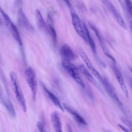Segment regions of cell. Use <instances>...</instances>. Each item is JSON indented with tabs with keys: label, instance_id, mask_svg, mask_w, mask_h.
<instances>
[{
	"label": "cell",
	"instance_id": "obj_1",
	"mask_svg": "<svg viewBox=\"0 0 132 132\" xmlns=\"http://www.w3.org/2000/svg\"><path fill=\"white\" fill-rule=\"evenodd\" d=\"M10 78L16 99L24 112L27 111V104L25 96L20 86L16 74L14 71L10 73Z\"/></svg>",
	"mask_w": 132,
	"mask_h": 132
},
{
	"label": "cell",
	"instance_id": "obj_2",
	"mask_svg": "<svg viewBox=\"0 0 132 132\" xmlns=\"http://www.w3.org/2000/svg\"><path fill=\"white\" fill-rule=\"evenodd\" d=\"M61 64L65 71L73 79V80L82 89L86 87L85 84L80 77L77 67L74 65L71 61L62 59Z\"/></svg>",
	"mask_w": 132,
	"mask_h": 132
},
{
	"label": "cell",
	"instance_id": "obj_3",
	"mask_svg": "<svg viewBox=\"0 0 132 132\" xmlns=\"http://www.w3.org/2000/svg\"><path fill=\"white\" fill-rule=\"evenodd\" d=\"M24 75L26 81L30 88L32 98L35 100L38 89L36 72L32 67H29L25 70Z\"/></svg>",
	"mask_w": 132,
	"mask_h": 132
},
{
	"label": "cell",
	"instance_id": "obj_4",
	"mask_svg": "<svg viewBox=\"0 0 132 132\" xmlns=\"http://www.w3.org/2000/svg\"><path fill=\"white\" fill-rule=\"evenodd\" d=\"M0 13L2 15V18L3 19V22L5 25V26L8 28L13 38L15 40L16 42H19L21 41V38L19 32L16 27V26L11 21L9 15L4 11V10L0 6Z\"/></svg>",
	"mask_w": 132,
	"mask_h": 132
},
{
	"label": "cell",
	"instance_id": "obj_5",
	"mask_svg": "<svg viewBox=\"0 0 132 132\" xmlns=\"http://www.w3.org/2000/svg\"><path fill=\"white\" fill-rule=\"evenodd\" d=\"M100 82L103 85L105 90L106 91V92L107 93L108 95L110 96V97L112 98V100L119 106L122 107L123 105L118 96L116 91L114 89L112 85L109 82V81L107 78L103 77L102 80Z\"/></svg>",
	"mask_w": 132,
	"mask_h": 132
},
{
	"label": "cell",
	"instance_id": "obj_6",
	"mask_svg": "<svg viewBox=\"0 0 132 132\" xmlns=\"http://www.w3.org/2000/svg\"><path fill=\"white\" fill-rule=\"evenodd\" d=\"M103 4L106 6V7L110 11V12L112 14L113 16L116 20L118 23L119 25L124 29L126 30L127 27L126 24L124 21L123 19L116 9L114 6L112 5V4L109 0H101Z\"/></svg>",
	"mask_w": 132,
	"mask_h": 132
},
{
	"label": "cell",
	"instance_id": "obj_7",
	"mask_svg": "<svg viewBox=\"0 0 132 132\" xmlns=\"http://www.w3.org/2000/svg\"><path fill=\"white\" fill-rule=\"evenodd\" d=\"M79 55L81 58L82 59L83 61L86 64V67L87 68V69L90 72V73L96 78H97L100 82L102 80L103 77L100 74V73L94 68L93 65H92L91 62L90 61L88 56L83 51H79Z\"/></svg>",
	"mask_w": 132,
	"mask_h": 132
},
{
	"label": "cell",
	"instance_id": "obj_8",
	"mask_svg": "<svg viewBox=\"0 0 132 132\" xmlns=\"http://www.w3.org/2000/svg\"><path fill=\"white\" fill-rule=\"evenodd\" d=\"M71 17L72 24L76 32L82 39L84 40V41L86 42H87L86 36L85 34L83 27H82L80 19L78 14L73 9L71 10Z\"/></svg>",
	"mask_w": 132,
	"mask_h": 132
},
{
	"label": "cell",
	"instance_id": "obj_9",
	"mask_svg": "<svg viewBox=\"0 0 132 132\" xmlns=\"http://www.w3.org/2000/svg\"><path fill=\"white\" fill-rule=\"evenodd\" d=\"M113 70L116 76V77L117 79V81L121 87V89L123 92V93L124 94L125 96L128 98L129 97V94L128 91L127 90L123 75L120 69L118 68V67L114 64L112 66Z\"/></svg>",
	"mask_w": 132,
	"mask_h": 132
},
{
	"label": "cell",
	"instance_id": "obj_10",
	"mask_svg": "<svg viewBox=\"0 0 132 132\" xmlns=\"http://www.w3.org/2000/svg\"><path fill=\"white\" fill-rule=\"evenodd\" d=\"M90 27H91V28L94 30L96 36H97V38L100 42V45H101V46L102 48V50L104 52V54L108 57L111 60H112L114 62H116V60L114 59V58L111 56V55L110 54L109 51L108 50V48H107V46L106 45V44H105V41L104 40V38L103 37H102V36L101 35V34H100V32H99L98 30L97 29V28L94 26L93 25V24H90Z\"/></svg>",
	"mask_w": 132,
	"mask_h": 132
},
{
	"label": "cell",
	"instance_id": "obj_11",
	"mask_svg": "<svg viewBox=\"0 0 132 132\" xmlns=\"http://www.w3.org/2000/svg\"><path fill=\"white\" fill-rule=\"evenodd\" d=\"M18 22L20 25H21L28 31L32 33L35 32L34 27L30 23L26 15L21 9H20L18 11Z\"/></svg>",
	"mask_w": 132,
	"mask_h": 132
},
{
	"label": "cell",
	"instance_id": "obj_12",
	"mask_svg": "<svg viewBox=\"0 0 132 132\" xmlns=\"http://www.w3.org/2000/svg\"><path fill=\"white\" fill-rule=\"evenodd\" d=\"M78 70L85 77V78L91 83H92L94 86L98 88L100 91H102V88L99 85L98 82L96 81L92 75L90 73L87 68L83 64H80L78 67Z\"/></svg>",
	"mask_w": 132,
	"mask_h": 132
},
{
	"label": "cell",
	"instance_id": "obj_13",
	"mask_svg": "<svg viewBox=\"0 0 132 132\" xmlns=\"http://www.w3.org/2000/svg\"><path fill=\"white\" fill-rule=\"evenodd\" d=\"M42 88L46 96L53 103V104H54L55 106L58 107L61 111H62V112H64V109L63 107L62 104L61 103L58 98L54 93H53L50 90H49L46 88V87L43 84L42 85Z\"/></svg>",
	"mask_w": 132,
	"mask_h": 132
},
{
	"label": "cell",
	"instance_id": "obj_14",
	"mask_svg": "<svg viewBox=\"0 0 132 132\" xmlns=\"http://www.w3.org/2000/svg\"><path fill=\"white\" fill-rule=\"evenodd\" d=\"M62 106L64 109H65L69 113H70L73 116V118L78 124L84 126H86L87 125V123L85 120L76 110H75L70 106L65 103H63L62 104Z\"/></svg>",
	"mask_w": 132,
	"mask_h": 132
},
{
	"label": "cell",
	"instance_id": "obj_15",
	"mask_svg": "<svg viewBox=\"0 0 132 132\" xmlns=\"http://www.w3.org/2000/svg\"><path fill=\"white\" fill-rule=\"evenodd\" d=\"M60 53L62 59L69 61L73 60L76 58L75 54L73 50L67 44H64L61 46L60 50Z\"/></svg>",
	"mask_w": 132,
	"mask_h": 132
},
{
	"label": "cell",
	"instance_id": "obj_16",
	"mask_svg": "<svg viewBox=\"0 0 132 132\" xmlns=\"http://www.w3.org/2000/svg\"><path fill=\"white\" fill-rule=\"evenodd\" d=\"M51 121L55 132H62V123L60 117L56 111H54L51 113Z\"/></svg>",
	"mask_w": 132,
	"mask_h": 132
},
{
	"label": "cell",
	"instance_id": "obj_17",
	"mask_svg": "<svg viewBox=\"0 0 132 132\" xmlns=\"http://www.w3.org/2000/svg\"><path fill=\"white\" fill-rule=\"evenodd\" d=\"M82 27H83V29H84L85 34L86 36L87 42L89 44L93 54H96V47L95 46V44L89 33V31L87 27V26L86 25V24L85 23H84Z\"/></svg>",
	"mask_w": 132,
	"mask_h": 132
},
{
	"label": "cell",
	"instance_id": "obj_18",
	"mask_svg": "<svg viewBox=\"0 0 132 132\" xmlns=\"http://www.w3.org/2000/svg\"><path fill=\"white\" fill-rule=\"evenodd\" d=\"M47 25L49 29V31L51 35V36L52 37V39L53 41V42L56 43L57 42V34L54 25V23L53 21V20L50 14H48L47 15Z\"/></svg>",
	"mask_w": 132,
	"mask_h": 132
},
{
	"label": "cell",
	"instance_id": "obj_19",
	"mask_svg": "<svg viewBox=\"0 0 132 132\" xmlns=\"http://www.w3.org/2000/svg\"><path fill=\"white\" fill-rule=\"evenodd\" d=\"M36 17H37V21H38V23L39 27L42 29L45 28V23L39 9L36 10Z\"/></svg>",
	"mask_w": 132,
	"mask_h": 132
},
{
	"label": "cell",
	"instance_id": "obj_20",
	"mask_svg": "<svg viewBox=\"0 0 132 132\" xmlns=\"http://www.w3.org/2000/svg\"><path fill=\"white\" fill-rule=\"evenodd\" d=\"M125 6L128 13L131 16L132 14V3L131 0H124Z\"/></svg>",
	"mask_w": 132,
	"mask_h": 132
},
{
	"label": "cell",
	"instance_id": "obj_21",
	"mask_svg": "<svg viewBox=\"0 0 132 132\" xmlns=\"http://www.w3.org/2000/svg\"><path fill=\"white\" fill-rule=\"evenodd\" d=\"M120 119H121V121L124 123V124L127 126L129 128V129L131 130V123L130 121L128 119L123 117H121L120 118Z\"/></svg>",
	"mask_w": 132,
	"mask_h": 132
},
{
	"label": "cell",
	"instance_id": "obj_22",
	"mask_svg": "<svg viewBox=\"0 0 132 132\" xmlns=\"http://www.w3.org/2000/svg\"><path fill=\"white\" fill-rule=\"evenodd\" d=\"M37 126L39 132H46L44 124L42 121H38L37 123Z\"/></svg>",
	"mask_w": 132,
	"mask_h": 132
},
{
	"label": "cell",
	"instance_id": "obj_23",
	"mask_svg": "<svg viewBox=\"0 0 132 132\" xmlns=\"http://www.w3.org/2000/svg\"><path fill=\"white\" fill-rule=\"evenodd\" d=\"M118 126L119 127H120L121 129V130H122L124 132H131V130L128 129V128H127L120 124H118Z\"/></svg>",
	"mask_w": 132,
	"mask_h": 132
},
{
	"label": "cell",
	"instance_id": "obj_24",
	"mask_svg": "<svg viewBox=\"0 0 132 132\" xmlns=\"http://www.w3.org/2000/svg\"><path fill=\"white\" fill-rule=\"evenodd\" d=\"M67 128H68V132H73L72 128V127L70 124H68Z\"/></svg>",
	"mask_w": 132,
	"mask_h": 132
},
{
	"label": "cell",
	"instance_id": "obj_25",
	"mask_svg": "<svg viewBox=\"0 0 132 132\" xmlns=\"http://www.w3.org/2000/svg\"><path fill=\"white\" fill-rule=\"evenodd\" d=\"M63 1L67 4V5L69 7H72L71 4V3H70V2L69 0H63Z\"/></svg>",
	"mask_w": 132,
	"mask_h": 132
},
{
	"label": "cell",
	"instance_id": "obj_26",
	"mask_svg": "<svg viewBox=\"0 0 132 132\" xmlns=\"http://www.w3.org/2000/svg\"><path fill=\"white\" fill-rule=\"evenodd\" d=\"M106 132H112V131H107Z\"/></svg>",
	"mask_w": 132,
	"mask_h": 132
}]
</instances>
